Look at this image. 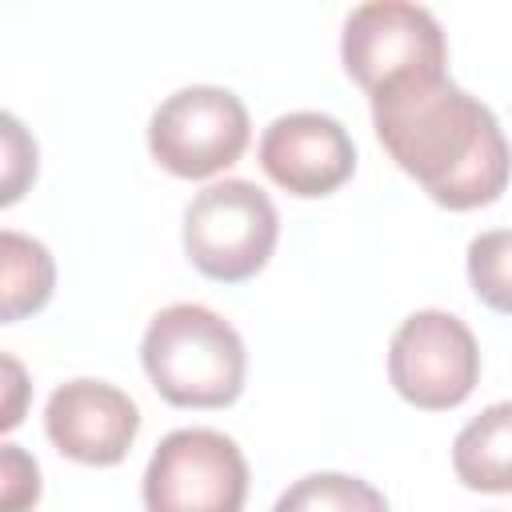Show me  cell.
Segmentation results:
<instances>
[{
  "instance_id": "1",
  "label": "cell",
  "mask_w": 512,
  "mask_h": 512,
  "mask_svg": "<svg viewBox=\"0 0 512 512\" xmlns=\"http://www.w3.org/2000/svg\"><path fill=\"white\" fill-rule=\"evenodd\" d=\"M372 128L396 168L448 212L484 208L512 180V148L500 120L448 76L376 96Z\"/></svg>"
},
{
  "instance_id": "2",
  "label": "cell",
  "mask_w": 512,
  "mask_h": 512,
  "mask_svg": "<svg viewBox=\"0 0 512 512\" xmlns=\"http://www.w3.org/2000/svg\"><path fill=\"white\" fill-rule=\"evenodd\" d=\"M140 360L160 400L176 408H228L244 392V340L204 304L160 308L144 328Z\"/></svg>"
},
{
  "instance_id": "3",
  "label": "cell",
  "mask_w": 512,
  "mask_h": 512,
  "mask_svg": "<svg viewBox=\"0 0 512 512\" xmlns=\"http://www.w3.org/2000/svg\"><path fill=\"white\" fill-rule=\"evenodd\" d=\"M340 60L368 100L448 76V40L440 20L404 0H372L348 12L340 36Z\"/></svg>"
},
{
  "instance_id": "4",
  "label": "cell",
  "mask_w": 512,
  "mask_h": 512,
  "mask_svg": "<svg viewBox=\"0 0 512 512\" xmlns=\"http://www.w3.org/2000/svg\"><path fill=\"white\" fill-rule=\"evenodd\" d=\"M280 216L252 180H220L184 208V252L208 280L244 284L276 252Z\"/></svg>"
},
{
  "instance_id": "5",
  "label": "cell",
  "mask_w": 512,
  "mask_h": 512,
  "mask_svg": "<svg viewBox=\"0 0 512 512\" xmlns=\"http://www.w3.org/2000/svg\"><path fill=\"white\" fill-rule=\"evenodd\" d=\"M252 140L248 108L236 92L192 84L172 92L148 120L152 160L180 180H208L232 168Z\"/></svg>"
},
{
  "instance_id": "6",
  "label": "cell",
  "mask_w": 512,
  "mask_h": 512,
  "mask_svg": "<svg viewBox=\"0 0 512 512\" xmlns=\"http://www.w3.org/2000/svg\"><path fill=\"white\" fill-rule=\"evenodd\" d=\"M248 460L216 428L168 432L144 468V512H240Z\"/></svg>"
},
{
  "instance_id": "7",
  "label": "cell",
  "mask_w": 512,
  "mask_h": 512,
  "mask_svg": "<svg viewBox=\"0 0 512 512\" xmlns=\"http://www.w3.org/2000/svg\"><path fill=\"white\" fill-rule=\"evenodd\" d=\"M392 388L424 412H448L464 404L480 380V348L472 328L440 308L412 312L388 344Z\"/></svg>"
},
{
  "instance_id": "8",
  "label": "cell",
  "mask_w": 512,
  "mask_h": 512,
  "mask_svg": "<svg viewBox=\"0 0 512 512\" xmlns=\"http://www.w3.org/2000/svg\"><path fill=\"white\" fill-rule=\"evenodd\" d=\"M260 168L268 180L300 200L332 196L356 172V144L336 116L288 112L260 136Z\"/></svg>"
},
{
  "instance_id": "9",
  "label": "cell",
  "mask_w": 512,
  "mask_h": 512,
  "mask_svg": "<svg viewBox=\"0 0 512 512\" xmlns=\"http://www.w3.org/2000/svg\"><path fill=\"white\" fill-rule=\"evenodd\" d=\"M44 432L76 464H120L140 432V408L108 380H68L44 404Z\"/></svg>"
},
{
  "instance_id": "10",
  "label": "cell",
  "mask_w": 512,
  "mask_h": 512,
  "mask_svg": "<svg viewBox=\"0 0 512 512\" xmlns=\"http://www.w3.org/2000/svg\"><path fill=\"white\" fill-rule=\"evenodd\" d=\"M452 472L472 492H512V400L488 404L456 432Z\"/></svg>"
},
{
  "instance_id": "11",
  "label": "cell",
  "mask_w": 512,
  "mask_h": 512,
  "mask_svg": "<svg viewBox=\"0 0 512 512\" xmlns=\"http://www.w3.org/2000/svg\"><path fill=\"white\" fill-rule=\"evenodd\" d=\"M0 256H4V308H0V316H4V324H16L52 300L56 264L40 240L20 236L12 228L0 232Z\"/></svg>"
},
{
  "instance_id": "12",
  "label": "cell",
  "mask_w": 512,
  "mask_h": 512,
  "mask_svg": "<svg viewBox=\"0 0 512 512\" xmlns=\"http://www.w3.org/2000/svg\"><path fill=\"white\" fill-rule=\"evenodd\" d=\"M272 512H388V500L360 476L308 472L280 492Z\"/></svg>"
},
{
  "instance_id": "13",
  "label": "cell",
  "mask_w": 512,
  "mask_h": 512,
  "mask_svg": "<svg viewBox=\"0 0 512 512\" xmlns=\"http://www.w3.org/2000/svg\"><path fill=\"white\" fill-rule=\"evenodd\" d=\"M468 284L492 312L512 316V228L480 232L468 244Z\"/></svg>"
},
{
  "instance_id": "14",
  "label": "cell",
  "mask_w": 512,
  "mask_h": 512,
  "mask_svg": "<svg viewBox=\"0 0 512 512\" xmlns=\"http://www.w3.org/2000/svg\"><path fill=\"white\" fill-rule=\"evenodd\" d=\"M0 480H4V512H28L40 500V468L16 444H4L0 452Z\"/></svg>"
},
{
  "instance_id": "15",
  "label": "cell",
  "mask_w": 512,
  "mask_h": 512,
  "mask_svg": "<svg viewBox=\"0 0 512 512\" xmlns=\"http://www.w3.org/2000/svg\"><path fill=\"white\" fill-rule=\"evenodd\" d=\"M32 176H36V144L28 140L16 116H4V196L0 204H16Z\"/></svg>"
},
{
  "instance_id": "16",
  "label": "cell",
  "mask_w": 512,
  "mask_h": 512,
  "mask_svg": "<svg viewBox=\"0 0 512 512\" xmlns=\"http://www.w3.org/2000/svg\"><path fill=\"white\" fill-rule=\"evenodd\" d=\"M4 384H8V404H4V416H0V428L8 432V428H16L20 424V400H24V368L12 360V356H4Z\"/></svg>"
}]
</instances>
